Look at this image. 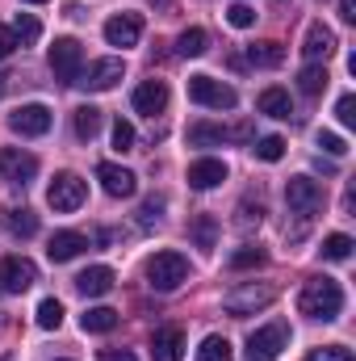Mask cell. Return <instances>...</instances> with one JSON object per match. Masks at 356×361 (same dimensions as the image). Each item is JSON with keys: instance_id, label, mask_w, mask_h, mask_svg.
<instances>
[{"instance_id": "1", "label": "cell", "mask_w": 356, "mask_h": 361, "mask_svg": "<svg viewBox=\"0 0 356 361\" xmlns=\"http://www.w3.org/2000/svg\"><path fill=\"white\" fill-rule=\"evenodd\" d=\"M298 311H302L306 319H323V324L340 319V311H344V290H340V281H336V277H310V281L302 286V294H298Z\"/></svg>"}, {"instance_id": "2", "label": "cell", "mask_w": 356, "mask_h": 361, "mask_svg": "<svg viewBox=\"0 0 356 361\" xmlns=\"http://www.w3.org/2000/svg\"><path fill=\"white\" fill-rule=\"evenodd\" d=\"M143 273H147V286H151V290L168 294V290H177L180 281L189 277V261H184L180 252H155V257L143 265Z\"/></svg>"}, {"instance_id": "3", "label": "cell", "mask_w": 356, "mask_h": 361, "mask_svg": "<svg viewBox=\"0 0 356 361\" xmlns=\"http://www.w3.org/2000/svg\"><path fill=\"white\" fill-rule=\"evenodd\" d=\"M272 298H276V286H268V281H248V286H235V290L222 298V307H227L235 319H243V315L265 311Z\"/></svg>"}, {"instance_id": "4", "label": "cell", "mask_w": 356, "mask_h": 361, "mask_svg": "<svg viewBox=\"0 0 356 361\" xmlns=\"http://www.w3.org/2000/svg\"><path fill=\"white\" fill-rule=\"evenodd\" d=\"M80 68H84V51L76 38H55L51 47V72L59 85H80Z\"/></svg>"}, {"instance_id": "5", "label": "cell", "mask_w": 356, "mask_h": 361, "mask_svg": "<svg viewBox=\"0 0 356 361\" xmlns=\"http://www.w3.org/2000/svg\"><path fill=\"white\" fill-rule=\"evenodd\" d=\"M46 202L59 214H72V210H80L89 202V185L76 177V173H59V177L51 180V189H46Z\"/></svg>"}, {"instance_id": "6", "label": "cell", "mask_w": 356, "mask_h": 361, "mask_svg": "<svg viewBox=\"0 0 356 361\" xmlns=\"http://www.w3.org/2000/svg\"><path fill=\"white\" fill-rule=\"evenodd\" d=\"M281 349H289V328L285 324H268V328H256L248 336V361H276Z\"/></svg>"}, {"instance_id": "7", "label": "cell", "mask_w": 356, "mask_h": 361, "mask_svg": "<svg viewBox=\"0 0 356 361\" xmlns=\"http://www.w3.org/2000/svg\"><path fill=\"white\" fill-rule=\"evenodd\" d=\"M189 97L205 109H235V101H239L231 85H222L214 76H189Z\"/></svg>"}, {"instance_id": "8", "label": "cell", "mask_w": 356, "mask_h": 361, "mask_svg": "<svg viewBox=\"0 0 356 361\" xmlns=\"http://www.w3.org/2000/svg\"><path fill=\"white\" fill-rule=\"evenodd\" d=\"M285 202H289V210H298L302 219H310V214L323 210V185L310 180V177H289V185H285Z\"/></svg>"}, {"instance_id": "9", "label": "cell", "mask_w": 356, "mask_h": 361, "mask_svg": "<svg viewBox=\"0 0 356 361\" xmlns=\"http://www.w3.org/2000/svg\"><path fill=\"white\" fill-rule=\"evenodd\" d=\"M34 281H38V265L34 261H25V257H4L0 261V290L4 294H25Z\"/></svg>"}, {"instance_id": "10", "label": "cell", "mask_w": 356, "mask_h": 361, "mask_svg": "<svg viewBox=\"0 0 356 361\" xmlns=\"http://www.w3.org/2000/svg\"><path fill=\"white\" fill-rule=\"evenodd\" d=\"M139 38H143V17L139 13H117V17H109L105 21V42L109 47H139Z\"/></svg>"}, {"instance_id": "11", "label": "cell", "mask_w": 356, "mask_h": 361, "mask_svg": "<svg viewBox=\"0 0 356 361\" xmlns=\"http://www.w3.org/2000/svg\"><path fill=\"white\" fill-rule=\"evenodd\" d=\"M8 126L17 130V135H25V139H38V135H46L51 130V109L46 105H21V109H13L8 114Z\"/></svg>"}, {"instance_id": "12", "label": "cell", "mask_w": 356, "mask_h": 361, "mask_svg": "<svg viewBox=\"0 0 356 361\" xmlns=\"http://www.w3.org/2000/svg\"><path fill=\"white\" fill-rule=\"evenodd\" d=\"M0 177L13 180V185H25V180L38 177V160L21 147H0Z\"/></svg>"}, {"instance_id": "13", "label": "cell", "mask_w": 356, "mask_h": 361, "mask_svg": "<svg viewBox=\"0 0 356 361\" xmlns=\"http://www.w3.org/2000/svg\"><path fill=\"white\" fill-rule=\"evenodd\" d=\"M96 180H101V189L109 193V197H134V189H139V177L130 173V169H122V164H96Z\"/></svg>"}, {"instance_id": "14", "label": "cell", "mask_w": 356, "mask_h": 361, "mask_svg": "<svg viewBox=\"0 0 356 361\" xmlns=\"http://www.w3.org/2000/svg\"><path fill=\"white\" fill-rule=\"evenodd\" d=\"M336 30L331 25H323V21H314L310 30H306V42H302V55L310 59V63H327L331 55H336Z\"/></svg>"}, {"instance_id": "15", "label": "cell", "mask_w": 356, "mask_h": 361, "mask_svg": "<svg viewBox=\"0 0 356 361\" xmlns=\"http://www.w3.org/2000/svg\"><path fill=\"white\" fill-rule=\"evenodd\" d=\"M134 109L139 114H147V118H155V114H164L168 109V85L164 80H143L139 89H134Z\"/></svg>"}, {"instance_id": "16", "label": "cell", "mask_w": 356, "mask_h": 361, "mask_svg": "<svg viewBox=\"0 0 356 361\" xmlns=\"http://www.w3.org/2000/svg\"><path fill=\"white\" fill-rule=\"evenodd\" d=\"M122 72H126V68H122V59H101V63H92L89 72L80 76V85L92 89V92H109L117 80H122Z\"/></svg>"}, {"instance_id": "17", "label": "cell", "mask_w": 356, "mask_h": 361, "mask_svg": "<svg viewBox=\"0 0 356 361\" xmlns=\"http://www.w3.org/2000/svg\"><path fill=\"white\" fill-rule=\"evenodd\" d=\"M84 248H89V240H84L80 231H55L51 244H46V257H51L55 265H63V261H76Z\"/></svg>"}, {"instance_id": "18", "label": "cell", "mask_w": 356, "mask_h": 361, "mask_svg": "<svg viewBox=\"0 0 356 361\" xmlns=\"http://www.w3.org/2000/svg\"><path fill=\"white\" fill-rule=\"evenodd\" d=\"M180 349H184V332H180L177 324L155 328V336H151V361H180Z\"/></svg>"}, {"instance_id": "19", "label": "cell", "mask_w": 356, "mask_h": 361, "mask_svg": "<svg viewBox=\"0 0 356 361\" xmlns=\"http://www.w3.org/2000/svg\"><path fill=\"white\" fill-rule=\"evenodd\" d=\"M76 290L84 294V298H101V294H109L113 290V269L109 265H92L76 277Z\"/></svg>"}, {"instance_id": "20", "label": "cell", "mask_w": 356, "mask_h": 361, "mask_svg": "<svg viewBox=\"0 0 356 361\" xmlns=\"http://www.w3.org/2000/svg\"><path fill=\"white\" fill-rule=\"evenodd\" d=\"M227 180V164L222 160H197V164H189V185L193 189H214V185H222Z\"/></svg>"}, {"instance_id": "21", "label": "cell", "mask_w": 356, "mask_h": 361, "mask_svg": "<svg viewBox=\"0 0 356 361\" xmlns=\"http://www.w3.org/2000/svg\"><path fill=\"white\" fill-rule=\"evenodd\" d=\"M256 109L268 114V118H281V122H285V118L293 114V101H289V92L285 89H265L260 97H256Z\"/></svg>"}, {"instance_id": "22", "label": "cell", "mask_w": 356, "mask_h": 361, "mask_svg": "<svg viewBox=\"0 0 356 361\" xmlns=\"http://www.w3.org/2000/svg\"><path fill=\"white\" fill-rule=\"evenodd\" d=\"M4 227H8L17 240H30V235L38 231V214L25 210V206H13V210H4Z\"/></svg>"}, {"instance_id": "23", "label": "cell", "mask_w": 356, "mask_h": 361, "mask_svg": "<svg viewBox=\"0 0 356 361\" xmlns=\"http://www.w3.org/2000/svg\"><path fill=\"white\" fill-rule=\"evenodd\" d=\"M227 139H231V130H222V126H214V122L189 126V143H193V147H218V143H227Z\"/></svg>"}, {"instance_id": "24", "label": "cell", "mask_w": 356, "mask_h": 361, "mask_svg": "<svg viewBox=\"0 0 356 361\" xmlns=\"http://www.w3.org/2000/svg\"><path fill=\"white\" fill-rule=\"evenodd\" d=\"M281 59H285V47H281V42H272V38L248 47V63H256V68H276Z\"/></svg>"}, {"instance_id": "25", "label": "cell", "mask_w": 356, "mask_h": 361, "mask_svg": "<svg viewBox=\"0 0 356 361\" xmlns=\"http://www.w3.org/2000/svg\"><path fill=\"white\" fill-rule=\"evenodd\" d=\"M80 328H84V332H113V328H117V311H113V307H89V311L80 315Z\"/></svg>"}, {"instance_id": "26", "label": "cell", "mask_w": 356, "mask_h": 361, "mask_svg": "<svg viewBox=\"0 0 356 361\" xmlns=\"http://www.w3.org/2000/svg\"><path fill=\"white\" fill-rule=\"evenodd\" d=\"M72 126H76V139H96V130H101V109L96 105H80L76 114H72Z\"/></svg>"}, {"instance_id": "27", "label": "cell", "mask_w": 356, "mask_h": 361, "mask_svg": "<svg viewBox=\"0 0 356 361\" xmlns=\"http://www.w3.org/2000/svg\"><path fill=\"white\" fill-rule=\"evenodd\" d=\"M327 80H331V76H327L323 63H306V68L298 72V89L306 92V97H319V92L327 89Z\"/></svg>"}, {"instance_id": "28", "label": "cell", "mask_w": 356, "mask_h": 361, "mask_svg": "<svg viewBox=\"0 0 356 361\" xmlns=\"http://www.w3.org/2000/svg\"><path fill=\"white\" fill-rule=\"evenodd\" d=\"M205 47H210V38H205V30H184L177 38V55H184V59H197V55H205Z\"/></svg>"}, {"instance_id": "29", "label": "cell", "mask_w": 356, "mask_h": 361, "mask_svg": "<svg viewBox=\"0 0 356 361\" xmlns=\"http://www.w3.org/2000/svg\"><path fill=\"white\" fill-rule=\"evenodd\" d=\"M13 38H17V42H38V38H42V21H38L34 13H17V17H13Z\"/></svg>"}, {"instance_id": "30", "label": "cell", "mask_w": 356, "mask_h": 361, "mask_svg": "<svg viewBox=\"0 0 356 361\" xmlns=\"http://www.w3.org/2000/svg\"><path fill=\"white\" fill-rule=\"evenodd\" d=\"M231 341L227 336H205L201 341V349H197V361H231Z\"/></svg>"}, {"instance_id": "31", "label": "cell", "mask_w": 356, "mask_h": 361, "mask_svg": "<svg viewBox=\"0 0 356 361\" xmlns=\"http://www.w3.org/2000/svg\"><path fill=\"white\" fill-rule=\"evenodd\" d=\"M323 257H327V261H348V257H352V235H344V231L327 235V240H323Z\"/></svg>"}, {"instance_id": "32", "label": "cell", "mask_w": 356, "mask_h": 361, "mask_svg": "<svg viewBox=\"0 0 356 361\" xmlns=\"http://www.w3.org/2000/svg\"><path fill=\"white\" fill-rule=\"evenodd\" d=\"M59 324H63V302H59V298H42V302H38V328L51 332V328H59Z\"/></svg>"}, {"instance_id": "33", "label": "cell", "mask_w": 356, "mask_h": 361, "mask_svg": "<svg viewBox=\"0 0 356 361\" xmlns=\"http://www.w3.org/2000/svg\"><path fill=\"white\" fill-rule=\"evenodd\" d=\"M256 156H260L265 164H276V160L285 156V139H281V135H265V139L256 143Z\"/></svg>"}, {"instance_id": "34", "label": "cell", "mask_w": 356, "mask_h": 361, "mask_svg": "<svg viewBox=\"0 0 356 361\" xmlns=\"http://www.w3.org/2000/svg\"><path fill=\"white\" fill-rule=\"evenodd\" d=\"M265 265V248H239L235 257H231V269L243 273V269H260Z\"/></svg>"}, {"instance_id": "35", "label": "cell", "mask_w": 356, "mask_h": 361, "mask_svg": "<svg viewBox=\"0 0 356 361\" xmlns=\"http://www.w3.org/2000/svg\"><path fill=\"white\" fill-rule=\"evenodd\" d=\"M227 21H231L235 30H252V25H256V8H252V4H231V8H227Z\"/></svg>"}, {"instance_id": "36", "label": "cell", "mask_w": 356, "mask_h": 361, "mask_svg": "<svg viewBox=\"0 0 356 361\" xmlns=\"http://www.w3.org/2000/svg\"><path fill=\"white\" fill-rule=\"evenodd\" d=\"M306 361H356V357H352V349H344V345H323V349L306 353Z\"/></svg>"}, {"instance_id": "37", "label": "cell", "mask_w": 356, "mask_h": 361, "mask_svg": "<svg viewBox=\"0 0 356 361\" xmlns=\"http://www.w3.org/2000/svg\"><path fill=\"white\" fill-rule=\"evenodd\" d=\"M160 210H164V197H147L139 206V227H155L160 223Z\"/></svg>"}, {"instance_id": "38", "label": "cell", "mask_w": 356, "mask_h": 361, "mask_svg": "<svg viewBox=\"0 0 356 361\" xmlns=\"http://www.w3.org/2000/svg\"><path fill=\"white\" fill-rule=\"evenodd\" d=\"M113 147H117V152H130V147H134V126L122 122V118L113 122Z\"/></svg>"}, {"instance_id": "39", "label": "cell", "mask_w": 356, "mask_h": 361, "mask_svg": "<svg viewBox=\"0 0 356 361\" xmlns=\"http://www.w3.org/2000/svg\"><path fill=\"white\" fill-rule=\"evenodd\" d=\"M193 235H197V244L210 252V248H214V219H205V214H201V219L193 223Z\"/></svg>"}, {"instance_id": "40", "label": "cell", "mask_w": 356, "mask_h": 361, "mask_svg": "<svg viewBox=\"0 0 356 361\" xmlns=\"http://www.w3.org/2000/svg\"><path fill=\"white\" fill-rule=\"evenodd\" d=\"M336 118H340L344 126H356V97L352 92H344V97L336 101Z\"/></svg>"}, {"instance_id": "41", "label": "cell", "mask_w": 356, "mask_h": 361, "mask_svg": "<svg viewBox=\"0 0 356 361\" xmlns=\"http://www.w3.org/2000/svg\"><path fill=\"white\" fill-rule=\"evenodd\" d=\"M319 147H323L327 156H344V152H348V143H344L340 135H331V130H319Z\"/></svg>"}, {"instance_id": "42", "label": "cell", "mask_w": 356, "mask_h": 361, "mask_svg": "<svg viewBox=\"0 0 356 361\" xmlns=\"http://www.w3.org/2000/svg\"><path fill=\"white\" fill-rule=\"evenodd\" d=\"M260 219H265V206H260V202H256V206H252V202H239V227H252V223H260Z\"/></svg>"}, {"instance_id": "43", "label": "cell", "mask_w": 356, "mask_h": 361, "mask_svg": "<svg viewBox=\"0 0 356 361\" xmlns=\"http://www.w3.org/2000/svg\"><path fill=\"white\" fill-rule=\"evenodd\" d=\"M13 51H17V38H13V30H4V25H0V63H4Z\"/></svg>"}, {"instance_id": "44", "label": "cell", "mask_w": 356, "mask_h": 361, "mask_svg": "<svg viewBox=\"0 0 356 361\" xmlns=\"http://www.w3.org/2000/svg\"><path fill=\"white\" fill-rule=\"evenodd\" d=\"M101 361H139V357H134L130 349H105V353H101Z\"/></svg>"}, {"instance_id": "45", "label": "cell", "mask_w": 356, "mask_h": 361, "mask_svg": "<svg viewBox=\"0 0 356 361\" xmlns=\"http://www.w3.org/2000/svg\"><path fill=\"white\" fill-rule=\"evenodd\" d=\"M340 17L344 21H356V0H340Z\"/></svg>"}, {"instance_id": "46", "label": "cell", "mask_w": 356, "mask_h": 361, "mask_svg": "<svg viewBox=\"0 0 356 361\" xmlns=\"http://www.w3.org/2000/svg\"><path fill=\"white\" fill-rule=\"evenodd\" d=\"M8 80H13V76H8V72H0V97L8 92Z\"/></svg>"}, {"instance_id": "47", "label": "cell", "mask_w": 356, "mask_h": 361, "mask_svg": "<svg viewBox=\"0 0 356 361\" xmlns=\"http://www.w3.org/2000/svg\"><path fill=\"white\" fill-rule=\"evenodd\" d=\"M25 4H42V0H25Z\"/></svg>"}]
</instances>
